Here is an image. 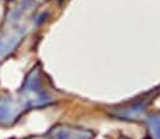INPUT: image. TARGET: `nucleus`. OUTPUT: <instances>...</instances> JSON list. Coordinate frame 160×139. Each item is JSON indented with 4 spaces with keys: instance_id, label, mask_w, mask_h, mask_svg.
I'll list each match as a JSON object with an SVG mask.
<instances>
[{
    "instance_id": "1",
    "label": "nucleus",
    "mask_w": 160,
    "mask_h": 139,
    "mask_svg": "<svg viewBox=\"0 0 160 139\" xmlns=\"http://www.w3.org/2000/svg\"><path fill=\"white\" fill-rule=\"evenodd\" d=\"M23 108L18 99L11 96L0 99V127L12 126L20 117Z\"/></svg>"
},
{
    "instance_id": "5",
    "label": "nucleus",
    "mask_w": 160,
    "mask_h": 139,
    "mask_svg": "<svg viewBox=\"0 0 160 139\" xmlns=\"http://www.w3.org/2000/svg\"><path fill=\"white\" fill-rule=\"evenodd\" d=\"M123 139H127V138H123Z\"/></svg>"
},
{
    "instance_id": "3",
    "label": "nucleus",
    "mask_w": 160,
    "mask_h": 139,
    "mask_svg": "<svg viewBox=\"0 0 160 139\" xmlns=\"http://www.w3.org/2000/svg\"><path fill=\"white\" fill-rule=\"evenodd\" d=\"M149 127L153 139H160V118L154 116L149 119Z\"/></svg>"
},
{
    "instance_id": "4",
    "label": "nucleus",
    "mask_w": 160,
    "mask_h": 139,
    "mask_svg": "<svg viewBox=\"0 0 160 139\" xmlns=\"http://www.w3.org/2000/svg\"><path fill=\"white\" fill-rule=\"evenodd\" d=\"M26 139H33V138H26Z\"/></svg>"
},
{
    "instance_id": "2",
    "label": "nucleus",
    "mask_w": 160,
    "mask_h": 139,
    "mask_svg": "<svg viewBox=\"0 0 160 139\" xmlns=\"http://www.w3.org/2000/svg\"><path fill=\"white\" fill-rule=\"evenodd\" d=\"M94 134L90 131L80 129L68 126H58L52 128L44 139H92Z\"/></svg>"
}]
</instances>
